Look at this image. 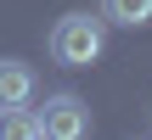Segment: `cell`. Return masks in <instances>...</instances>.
Listing matches in <instances>:
<instances>
[{"label": "cell", "instance_id": "5b68a950", "mask_svg": "<svg viewBox=\"0 0 152 140\" xmlns=\"http://www.w3.org/2000/svg\"><path fill=\"white\" fill-rule=\"evenodd\" d=\"M102 22H113V28H147L152 22V0H102Z\"/></svg>", "mask_w": 152, "mask_h": 140}, {"label": "cell", "instance_id": "6da1fadb", "mask_svg": "<svg viewBox=\"0 0 152 140\" xmlns=\"http://www.w3.org/2000/svg\"><path fill=\"white\" fill-rule=\"evenodd\" d=\"M102 51H107V22L102 17H90V11L56 17V28H51V62L90 67V62H102Z\"/></svg>", "mask_w": 152, "mask_h": 140}, {"label": "cell", "instance_id": "277c9868", "mask_svg": "<svg viewBox=\"0 0 152 140\" xmlns=\"http://www.w3.org/2000/svg\"><path fill=\"white\" fill-rule=\"evenodd\" d=\"M45 135V123H39V112L23 101V107H0V140H39Z\"/></svg>", "mask_w": 152, "mask_h": 140}, {"label": "cell", "instance_id": "3957f363", "mask_svg": "<svg viewBox=\"0 0 152 140\" xmlns=\"http://www.w3.org/2000/svg\"><path fill=\"white\" fill-rule=\"evenodd\" d=\"M34 67L28 62H17V56H0V107H23V101H34Z\"/></svg>", "mask_w": 152, "mask_h": 140}, {"label": "cell", "instance_id": "7a4b0ae2", "mask_svg": "<svg viewBox=\"0 0 152 140\" xmlns=\"http://www.w3.org/2000/svg\"><path fill=\"white\" fill-rule=\"evenodd\" d=\"M39 123H45L51 140H85V135H90V107H85L73 90H56V95H45Z\"/></svg>", "mask_w": 152, "mask_h": 140}]
</instances>
